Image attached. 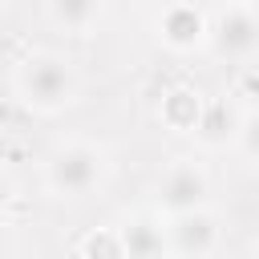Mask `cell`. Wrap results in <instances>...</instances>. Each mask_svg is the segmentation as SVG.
Masks as SVG:
<instances>
[{"mask_svg":"<svg viewBox=\"0 0 259 259\" xmlns=\"http://www.w3.org/2000/svg\"><path fill=\"white\" fill-rule=\"evenodd\" d=\"M16 93L24 97L28 109L57 113L77 97V73L69 69V61L53 53H36L16 69Z\"/></svg>","mask_w":259,"mask_h":259,"instance_id":"1","label":"cell"},{"mask_svg":"<svg viewBox=\"0 0 259 259\" xmlns=\"http://www.w3.org/2000/svg\"><path fill=\"white\" fill-rule=\"evenodd\" d=\"M49 190L61 198H85L89 190L101 186L105 178V154L89 142H69L61 150H53L49 166H45Z\"/></svg>","mask_w":259,"mask_h":259,"instance_id":"2","label":"cell"},{"mask_svg":"<svg viewBox=\"0 0 259 259\" xmlns=\"http://www.w3.org/2000/svg\"><path fill=\"white\" fill-rule=\"evenodd\" d=\"M210 45L219 57L227 61H247L259 53V12H251L247 4H227L214 20H210Z\"/></svg>","mask_w":259,"mask_h":259,"instance_id":"3","label":"cell"},{"mask_svg":"<svg viewBox=\"0 0 259 259\" xmlns=\"http://www.w3.org/2000/svg\"><path fill=\"white\" fill-rule=\"evenodd\" d=\"M206 170L198 166V162H190V158H178L166 174H162V182H158V210L162 214H182V210H194V206H202L206 202Z\"/></svg>","mask_w":259,"mask_h":259,"instance_id":"4","label":"cell"},{"mask_svg":"<svg viewBox=\"0 0 259 259\" xmlns=\"http://www.w3.org/2000/svg\"><path fill=\"white\" fill-rule=\"evenodd\" d=\"M166 239H170V251H174V255L202 259V255L214 251V243H219V227H214V219H210L202 206H194V210L170 214Z\"/></svg>","mask_w":259,"mask_h":259,"instance_id":"5","label":"cell"},{"mask_svg":"<svg viewBox=\"0 0 259 259\" xmlns=\"http://www.w3.org/2000/svg\"><path fill=\"white\" fill-rule=\"evenodd\" d=\"M158 36H162L170 49L186 53V49H194V45H202V40L210 36V24H206V16H202L194 4H170V8L158 16Z\"/></svg>","mask_w":259,"mask_h":259,"instance_id":"6","label":"cell"},{"mask_svg":"<svg viewBox=\"0 0 259 259\" xmlns=\"http://www.w3.org/2000/svg\"><path fill=\"white\" fill-rule=\"evenodd\" d=\"M117 231H121V247H125L130 259H150V255L170 251L166 227H162V219H154V214H134V219H130L125 227H117Z\"/></svg>","mask_w":259,"mask_h":259,"instance_id":"7","label":"cell"},{"mask_svg":"<svg viewBox=\"0 0 259 259\" xmlns=\"http://www.w3.org/2000/svg\"><path fill=\"white\" fill-rule=\"evenodd\" d=\"M239 125H243V117L227 101H210V105H202V117H198L194 134L206 146H227V142H239Z\"/></svg>","mask_w":259,"mask_h":259,"instance_id":"8","label":"cell"},{"mask_svg":"<svg viewBox=\"0 0 259 259\" xmlns=\"http://www.w3.org/2000/svg\"><path fill=\"white\" fill-rule=\"evenodd\" d=\"M49 12L61 28L69 32H89L93 20L101 16V0H49Z\"/></svg>","mask_w":259,"mask_h":259,"instance_id":"9","label":"cell"},{"mask_svg":"<svg viewBox=\"0 0 259 259\" xmlns=\"http://www.w3.org/2000/svg\"><path fill=\"white\" fill-rule=\"evenodd\" d=\"M162 117L174 125V130H198V117H202V101L190 93V89H174L162 105Z\"/></svg>","mask_w":259,"mask_h":259,"instance_id":"10","label":"cell"},{"mask_svg":"<svg viewBox=\"0 0 259 259\" xmlns=\"http://www.w3.org/2000/svg\"><path fill=\"white\" fill-rule=\"evenodd\" d=\"M77 255H105V259L125 255V247H121V231H93V235H85V239L77 243Z\"/></svg>","mask_w":259,"mask_h":259,"instance_id":"11","label":"cell"},{"mask_svg":"<svg viewBox=\"0 0 259 259\" xmlns=\"http://www.w3.org/2000/svg\"><path fill=\"white\" fill-rule=\"evenodd\" d=\"M239 150H243L251 162H259V109H251V113L243 117V125H239Z\"/></svg>","mask_w":259,"mask_h":259,"instance_id":"12","label":"cell"},{"mask_svg":"<svg viewBox=\"0 0 259 259\" xmlns=\"http://www.w3.org/2000/svg\"><path fill=\"white\" fill-rule=\"evenodd\" d=\"M235 4H247V0H235Z\"/></svg>","mask_w":259,"mask_h":259,"instance_id":"13","label":"cell"}]
</instances>
